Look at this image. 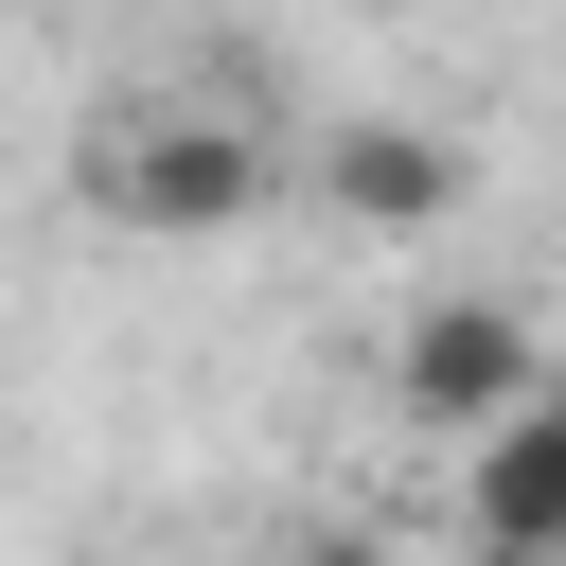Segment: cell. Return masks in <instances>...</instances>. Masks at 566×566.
I'll list each match as a JSON object with an SVG mask.
<instances>
[{"label": "cell", "mask_w": 566, "mask_h": 566, "mask_svg": "<svg viewBox=\"0 0 566 566\" xmlns=\"http://www.w3.org/2000/svg\"><path fill=\"white\" fill-rule=\"evenodd\" d=\"M265 142H283V124H248V106L106 88V106L71 124V195H88L106 230H142V248H195V230H230V212L265 195Z\"/></svg>", "instance_id": "obj_1"}, {"label": "cell", "mask_w": 566, "mask_h": 566, "mask_svg": "<svg viewBox=\"0 0 566 566\" xmlns=\"http://www.w3.org/2000/svg\"><path fill=\"white\" fill-rule=\"evenodd\" d=\"M531 389H548V354H531V318H495V301H424V318L389 336V407H407V424H442V442L513 424Z\"/></svg>", "instance_id": "obj_2"}, {"label": "cell", "mask_w": 566, "mask_h": 566, "mask_svg": "<svg viewBox=\"0 0 566 566\" xmlns=\"http://www.w3.org/2000/svg\"><path fill=\"white\" fill-rule=\"evenodd\" d=\"M460 531H478V566H566V371L460 442Z\"/></svg>", "instance_id": "obj_3"}, {"label": "cell", "mask_w": 566, "mask_h": 566, "mask_svg": "<svg viewBox=\"0 0 566 566\" xmlns=\"http://www.w3.org/2000/svg\"><path fill=\"white\" fill-rule=\"evenodd\" d=\"M318 195H336L354 230H442V212H460V159H442L424 124H336V142H318Z\"/></svg>", "instance_id": "obj_4"}]
</instances>
